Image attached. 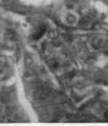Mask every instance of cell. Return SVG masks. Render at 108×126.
Wrapping results in <instances>:
<instances>
[{"label": "cell", "instance_id": "1", "mask_svg": "<svg viewBox=\"0 0 108 126\" xmlns=\"http://www.w3.org/2000/svg\"><path fill=\"white\" fill-rule=\"evenodd\" d=\"M105 118H106V120L108 121V111L106 112V114H105Z\"/></svg>", "mask_w": 108, "mask_h": 126}]
</instances>
